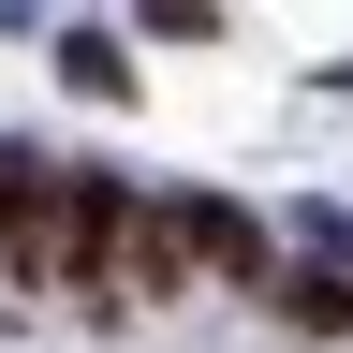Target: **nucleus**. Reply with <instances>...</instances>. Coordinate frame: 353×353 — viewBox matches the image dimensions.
Returning <instances> with one entry per match:
<instances>
[{"label":"nucleus","instance_id":"obj_1","mask_svg":"<svg viewBox=\"0 0 353 353\" xmlns=\"http://www.w3.org/2000/svg\"><path fill=\"white\" fill-rule=\"evenodd\" d=\"M176 250H192V265H221V280H265V221H250V206H221V192H192V206H176Z\"/></svg>","mask_w":353,"mask_h":353},{"label":"nucleus","instance_id":"obj_2","mask_svg":"<svg viewBox=\"0 0 353 353\" xmlns=\"http://www.w3.org/2000/svg\"><path fill=\"white\" fill-rule=\"evenodd\" d=\"M265 294H280V324H309V339H324V324H353V280H339V265H280Z\"/></svg>","mask_w":353,"mask_h":353},{"label":"nucleus","instance_id":"obj_3","mask_svg":"<svg viewBox=\"0 0 353 353\" xmlns=\"http://www.w3.org/2000/svg\"><path fill=\"white\" fill-rule=\"evenodd\" d=\"M59 74H74V88H103V103H118V88H132V59H118V44H103V30H74V44H59Z\"/></svg>","mask_w":353,"mask_h":353}]
</instances>
